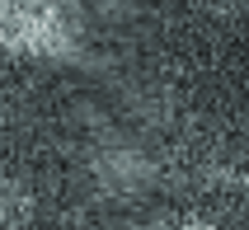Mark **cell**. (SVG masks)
Segmentation results:
<instances>
[{
  "label": "cell",
  "instance_id": "cell-2",
  "mask_svg": "<svg viewBox=\"0 0 249 230\" xmlns=\"http://www.w3.org/2000/svg\"><path fill=\"white\" fill-rule=\"evenodd\" d=\"M151 230H207V226H202V221H169V226H160V221H155Z\"/></svg>",
  "mask_w": 249,
  "mask_h": 230
},
{
  "label": "cell",
  "instance_id": "cell-1",
  "mask_svg": "<svg viewBox=\"0 0 249 230\" xmlns=\"http://www.w3.org/2000/svg\"><path fill=\"white\" fill-rule=\"evenodd\" d=\"M85 47L71 0H0V52L33 66H66Z\"/></svg>",
  "mask_w": 249,
  "mask_h": 230
}]
</instances>
